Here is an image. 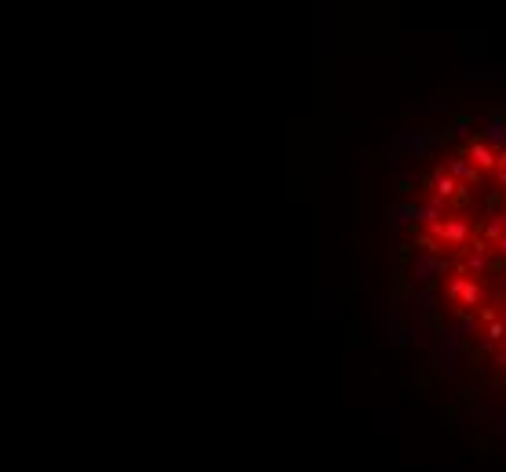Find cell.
I'll return each instance as SVG.
<instances>
[{
	"label": "cell",
	"mask_w": 506,
	"mask_h": 472,
	"mask_svg": "<svg viewBox=\"0 0 506 472\" xmlns=\"http://www.w3.org/2000/svg\"><path fill=\"white\" fill-rule=\"evenodd\" d=\"M430 189H433V196H437L441 204H448V200H459V204H462V200H467V193H462V185H459L452 175H448L444 167H441V171H433V175H430Z\"/></svg>",
	"instance_id": "cell-3"
},
{
	"label": "cell",
	"mask_w": 506,
	"mask_h": 472,
	"mask_svg": "<svg viewBox=\"0 0 506 472\" xmlns=\"http://www.w3.org/2000/svg\"><path fill=\"white\" fill-rule=\"evenodd\" d=\"M448 302L477 309V305H485V287L477 280H470V276H455L452 283H448Z\"/></svg>",
	"instance_id": "cell-2"
},
{
	"label": "cell",
	"mask_w": 506,
	"mask_h": 472,
	"mask_svg": "<svg viewBox=\"0 0 506 472\" xmlns=\"http://www.w3.org/2000/svg\"><path fill=\"white\" fill-rule=\"evenodd\" d=\"M459 323H462V331H473V312H462Z\"/></svg>",
	"instance_id": "cell-12"
},
{
	"label": "cell",
	"mask_w": 506,
	"mask_h": 472,
	"mask_svg": "<svg viewBox=\"0 0 506 472\" xmlns=\"http://www.w3.org/2000/svg\"><path fill=\"white\" fill-rule=\"evenodd\" d=\"M488 262H491V247L481 240V244H473V251H467V258L459 262V276H470V273L481 276L488 269Z\"/></svg>",
	"instance_id": "cell-4"
},
{
	"label": "cell",
	"mask_w": 506,
	"mask_h": 472,
	"mask_svg": "<svg viewBox=\"0 0 506 472\" xmlns=\"http://www.w3.org/2000/svg\"><path fill=\"white\" fill-rule=\"evenodd\" d=\"M477 320H481L485 327H488V323H496V320H499V309H491V305H481V309H477Z\"/></svg>",
	"instance_id": "cell-11"
},
{
	"label": "cell",
	"mask_w": 506,
	"mask_h": 472,
	"mask_svg": "<svg viewBox=\"0 0 506 472\" xmlns=\"http://www.w3.org/2000/svg\"><path fill=\"white\" fill-rule=\"evenodd\" d=\"M499 236H506V218H503V214H488V225H485V244L491 247Z\"/></svg>",
	"instance_id": "cell-9"
},
{
	"label": "cell",
	"mask_w": 506,
	"mask_h": 472,
	"mask_svg": "<svg viewBox=\"0 0 506 472\" xmlns=\"http://www.w3.org/2000/svg\"><path fill=\"white\" fill-rule=\"evenodd\" d=\"M481 142H485L491 153H503V146H506V120H491L485 127V138Z\"/></svg>",
	"instance_id": "cell-7"
},
{
	"label": "cell",
	"mask_w": 506,
	"mask_h": 472,
	"mask_svg": "<svg viewBox=\"0 0 506 472\" xmlns=\"http://www.w3.org/2000/svg\"><path fill=\"white\" fill-rule=\"evenodd\" d=\"M503 334H506V323H503V320H496V323H488V331H485V338H488V346H496V341H503Z\"/></svg>",
	"instance_id": "cell-10"
},
{
	"label": "cell",
	"mask_w": 506,
	"mask_h": 472,
	"mask_svg": "<svg viewBox=\"0 0 506 472\" xmlns=\"http://www.w3.org/2000/svg\"><path fill=\"white\" fill-rule=\"evenodd\" d=\"M415 218H423V222H426V229H430V225H437V222H444L448 214H444V204H441V200H437V196H430L426 204H423V207L415 211Z\"/></svg>",
	"instance_id": "cell-8"
},
{
	"label": "cell",
	"mask_w": 506,
	"mask_h": 472,
	"mask_svg": "<svg viewBox=\"0 0 506 472\" xmlns=\"http://www.w3.org/2000/svg\"><path fill=\"white\" fill-rule=\"evenodd\" d=\"M430 236L437 240V244H448V247L467 251L470 225H467V218H444V222H437V225H430Z\"/></svg>",
	"instance_id": "cell-1"
},
{
	"label": "cell",
	"mask_w": 506,
	"mask_h": 472,
	"mask_svg": "<svg viewBox=\"0 0 506 472\" xmlns=\"http://www.w3.org/2000/svg\"><path fill=\"white\" fill-rule=\"evenodd\" d=\"M491 251H499V254H506V236H499L496 244H491Z\"/></svg>",
	"instance_id": "cell-13"
},
{
	"label": "cell",
	"mask_w": 506,
	"mask_h": 472,
	"mask_svg": "<svg viewBox=\"0 0 506 472\" xmlns=\"http://www.w3.org/2000/svg\"><path fill=\"white\" fill-rule=\"evenodd\" d=\"M496 175H499V182L506 185V167H499V171H496Z\"/></svg>",
	"instance_id": "cell-14"
},
{
	"label": "cell",
	"mask_w": 506,
	"mask_h": 472,
	"mask_svg": "<svg viewBox=\"0 0 506 472\" xmlns=\"http://www.w3.org/2000/svg\"><path fill=\"white\" fill-rule=\"evenodd\" d=\"M444 171H448V175H452L455 182H467V185H477V182H481V171H477V167L467 160V156H455V160L448 164Z\"/></svg>",
	"instance_id": "cell-6"
},
{
	"label": "cell",
	"mask_w": 506,
	"mask_h": 472,
	"mask_svg": "<svg viewBox=\"0 0 506 472\" xmlns=\"http://www.w3.org/2000/svg\"><path fill=\"white\" fill-rule=\"evenodd\" d=\"M462 156H467V160H470L477 171H481V175H485V171H499L496 153H491V149L485 146L481 138H477V142H470V146H467V153H462Z\"/></svg>",
	"instance_id": "cell-5"
}]
</instances>
